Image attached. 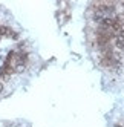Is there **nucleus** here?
<instances>
[{"label": "nucleus", "mask_w": 124, "mask_h": 127, "mask_svg": "<svg viewBox=\"0 0 124 127\" xmlns=\"http://www.w3.org/2000/svg\"><path fill=\"white\" fill-rule=\"evenodd\" d=\"M3 90V81H0V92Z\"/></svg>", "instance_id": "obj_1"}]
</instances>
